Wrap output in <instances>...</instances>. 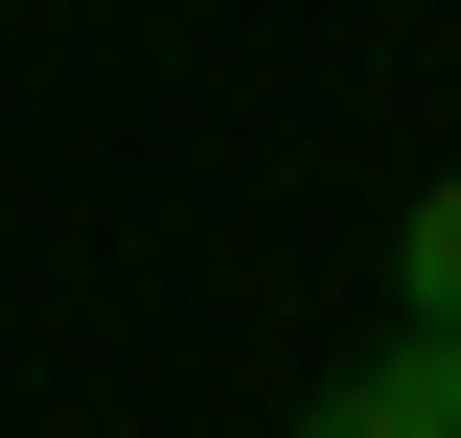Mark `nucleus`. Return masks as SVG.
<instances>
[{
    "instance_id": "nucleus-1",
    "label": "nucleus",
    "mask_w": 461,
    "mask_h": 438,
    "mask_svg": "<svg viewBox=\"0 0 461 438\" xmlns=\"http://www.w3.org/2000/svg\"><path fill=\"white\" fill-rule=\"evenodd\" d=\"M300 438H461V346H369V370H346V392H300Z\"/></svg>"
},
{
    "instance_id": "nucleus-2",
    "label": "nucleus",
    "mask_w": 461,
    "mask_h": 438,
    "mask_svg": "<svg viewBox=\"0 0 461 438\" xmlns=\"http://www.w3.org/2000/svg\"><path fill=\"white\" fill-rule=\"evenodd\" d=\"M393 324L461 346V185H415V208H393Z\"/></svg>"
}]
</instances>
